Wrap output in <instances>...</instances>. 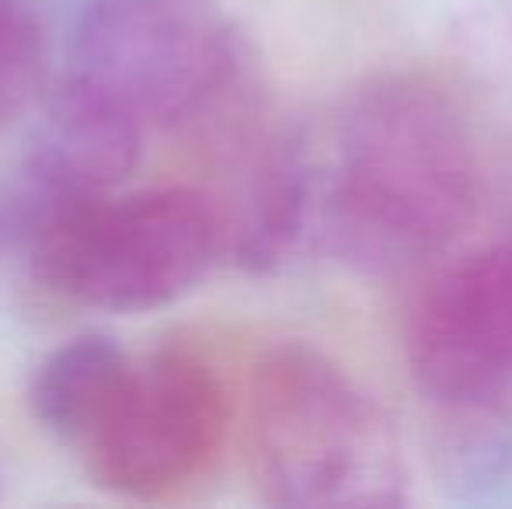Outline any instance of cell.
<instances>
[{
	"label": "cell",
	"instance_id": "1",
	"mask_svg": "<svg viewBox=\"0 0 512 509\" xmlns=\"http://www.w3.org/2000/svg\"><path fill=\"white\" fill-rule=\"evenodd\" d=\"M478 206V150L443 88L384 77L345 105L314 210L345 265L373 276L422 269L471 227Z\"/></svg>",
	"mask_w": 512,
	"mask_h": 509
},
{
	"label": "cell",
	"instance_id": "2",
	"mask_svg": "<svg viewBox=\"0 0 512 509\" xmlns=\"http://www.w3.org/2000/svg\"><path fill=\"white\" fill-rule=\"evenodd\" d=\"M244 443L272 506L384 509L408 503V468L387 412L310 346L262 356L248 387Z\"/></svg>",
	"mask_w": 512,
	"mask_h": 509
},
{
	"label": "cell",
	"instance_id": "3",
	"mask_svg": "<svg viewBox=\"0 0 512 509\" xmlns=\"http://www.w3.org/2000/svg\"><path fill=\"white\" fill-rule=\"evenodd\" d=\"M21 245L42 286L112 314L175 304L227 255V213L189 185L84 196L49 213Z\"/></svg>",
	"mask_w": 512,
	"mask_h": 509
},
{
	"label": "cell",
	"instance_id": "4",
	"mask_svg": "<svg viewBox=\"0 0 512 509\" xmlns=\"http://www.w3.org/2000/svg\"><path fill=\"white\" fill-rule=\"evenodd\" d=\"M244 70V46L216 0H91L70 49V81L143 129L206 119Z\"/></svg>",
	"mask_w": 512,
	"mask_h": 509
},
{
	"label": "cell",
	"instance_id": "5",
	"mask_svg": "<svg viewBox=\"0 0 512 509\" xmlns=\"http://www.w3.org/2000/svg\"><path fill=\"white\" fill-rule=\"evenodd\" d=\"M227 429L230 398L220 374L203 356L164 349L136 363L81 457L105 492L164 499L216 461Z\"/></svg>",
	"mask_w": 512,
	"mask_h": 509
},
{
	"label": "cell",
	"instance_id": "6",
	"mask_svg": "<svg viewBox=\"0 0 512 509\" xmlns=\"http://www.w3.org/2000/svg\"><path fill=\"white\" fill-rule=\"evenodd\" d=\"M411 377L457 412L512 405V241L446 262L405 325Z\"/></svg>",
	"mask_w": 512,
	"mask_h": 509
},
{
	"label": "cell",
	"instance_id": "7",
	"mask_svg": "<svg viewBox=\"0 0 512 509\" xmlns=\"http://www.w3.org/2000/svg\"><path fill=\"white\" fill-rule=\"evenodd\" d=\"M136 363L105 335H81L53 349L32 377V412L46 433L74 450H84L102 429Z\"/></svg>",
	"mask_w": 512,
	"mask_h": 509
},
{
	"label": "cell",
	"instance_id": "8",
	"mask_svg": "<svg viewBox=\"0 0 512 509\" xmlns=\"http://www.w3.org/2000/svg\"><path fill=\"white\" fill-rule=\"evenodd\" d=\"M317 178L304 147L279 140L265 150L241 206L227 217V255L248 272H272L297 248L317 210Z\"/></svg>",
	"mask_w": 512,
	"mask_h": 509
},
{
	"label": "cell",
	"instance_id": "9",
	"mask_svg": "<svg viewBox=\"0 0 512 509\" xmlns=\"http://www.w3.org/2000/svg\"><path fill=\"white\" fill-rule=\"evenodd\" d=\"M42 84V35L21 0H0V126H7Z\"/></svg>",
	"mask_w": 512,
	"mask_h": 509
}]
</instances>
